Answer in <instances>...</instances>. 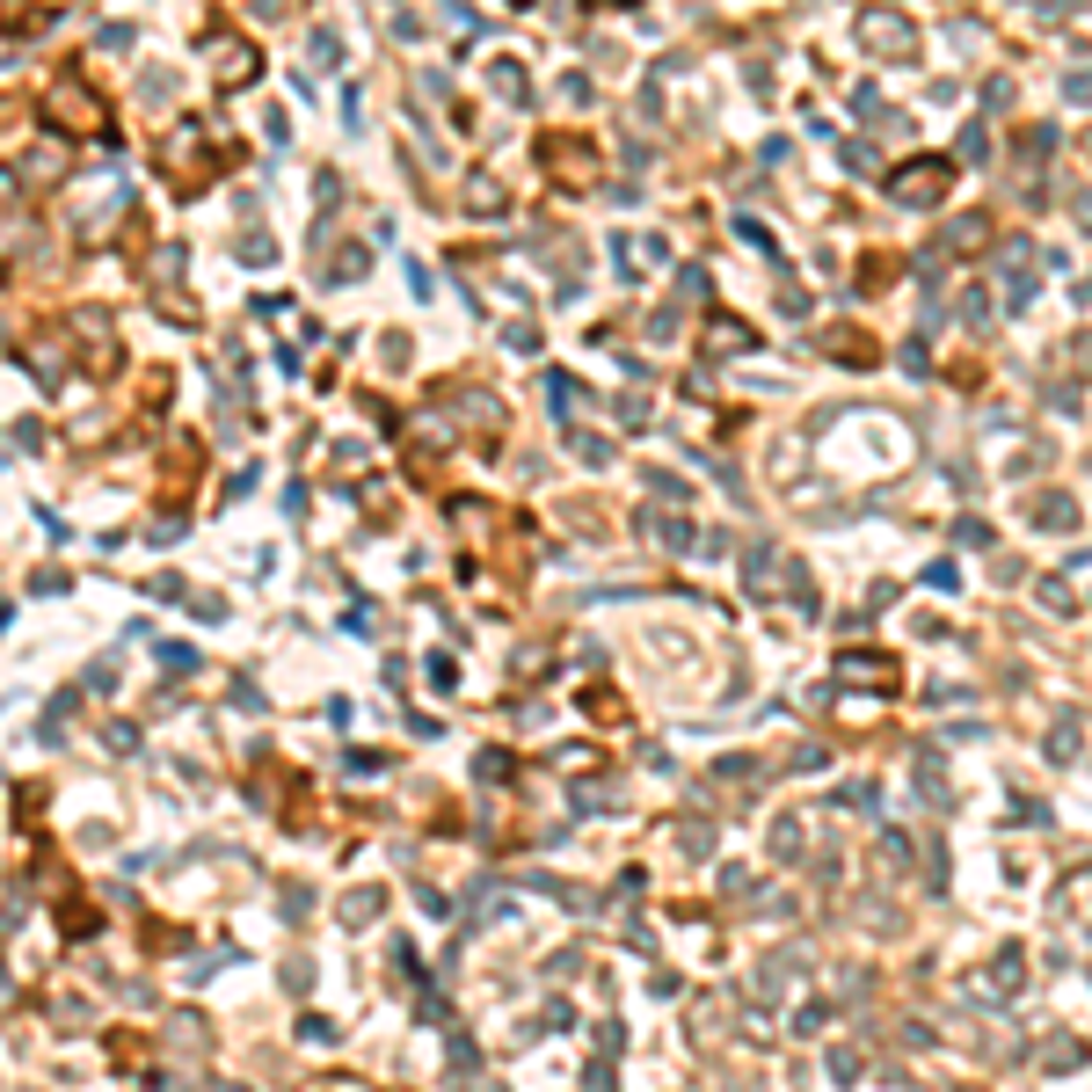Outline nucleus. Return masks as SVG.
I'll list each match as a JSON object with an SVG mask.
<instances>
[{
    "label": "nucleus",
    "instance_id": "nucleus-1",
    "mask_svg": "<svg viewBox=\"0 0 1092 1092\" xmlns=\"http://www.w3.org/2000/svg\"><path fill=\"white\" fill-rule=\"evenodd\" d=\"M939 190H946V160H926V168H904L896 175V197L904 204H939Z\"/></svg>",
    "mask_w": 1092,
    "mask_h": 1092
},
{
    "label": "nucleus",
    "instance_id": "nucleus-2",
    "mask_svg": "<svg viewBox=\"0 0 1092 1092\" xmlns=\"http://www.w3.org/2000/svg\"><path fill=\"white\" fill-rule=\"evenodd\" d=\"M867 44L874 51H911V29H896V15H867Z\"/></svg>",
    "mask_w": 1092,
    "mask_h": 1092
}]
</instances>
